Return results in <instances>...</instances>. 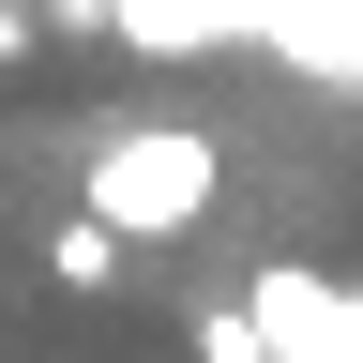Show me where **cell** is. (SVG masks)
I'll return each mask as SVG.
<instances>
[{
  "label": "cell",
  "instance_id": "cell-1",
  "mask_svg": "<svg viewBox=\"0 0 363 363\" xmlns=\"http://www.w3.org/2000/svg\"><path fill=\"white\" fill-rule=\"evenodd\" d=\"M76 197L121 227V242H182V227H212V197H227V136H197V121H136V136H106V152L76 167Z\"/></svg>",
  "mask_w": 363,
  "mask_h": 363
},
{
  "label": "cell",
  "instance_id": "cell-2",
  "mask_svg": "<svg viewBox=\"0 0 363 363\" xmlns=\"http://www.w3.org/2000/svg\"><path fill=\"white\" fill-rule=\"evenodd\" d=\"M121 257H136V242H121L106 212H76V227H45V272H61V288H121Z\"/></svg>",
  "mask_w": 363,
  "mask_h": 363
},
{
  "label": "cell",
  "instance_id": "cell-3",
  "mask_svg": "<svg viewBox=\"0 0 363 363\" xmlns=\"http://www.w3.org/2000/svg\"><path fill=\"white\" fill-rule=\"evenodd\" d=\"M197 363H272V318L257 303H197Z\"/></svg>",
  "mask_w": 363,
  "mask_h": 363
},
{
  "label": "cell",
  "instance_id": "cell-4",
  "mask_svg": "<svg viewBox=\"0 0 363 363\" xmlns=\"http://www.w3.org/2000/svg\"><path fill=\"white\" fill-rule=\"evenodd\" d=\"M0 61H30V16H16V0H0Z\"/></svg>",
  "mask_w": 363,
  "mask_h": 363
}]
</instances>
